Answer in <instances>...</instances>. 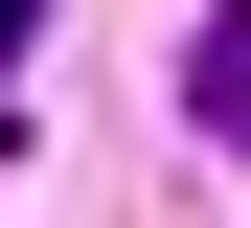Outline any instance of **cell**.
Returning <instances> with one entry per match:
<instances>
[{
	"instance_id": "6da1fadb",
	"label": "cell",
	"mask_w": 251,
	"mask_h": 228,
	"mask_svg": "<svg viewBox=\"0 0 251 228\" xmlns=\"http://www.w3.org/2000/svg\"><path fill=\"white\" fill-rule=\"evenodd\" d=\"M183 114H205V137H251V0H228L205 46H183Z\"/></svg>"
}]
</instances>
